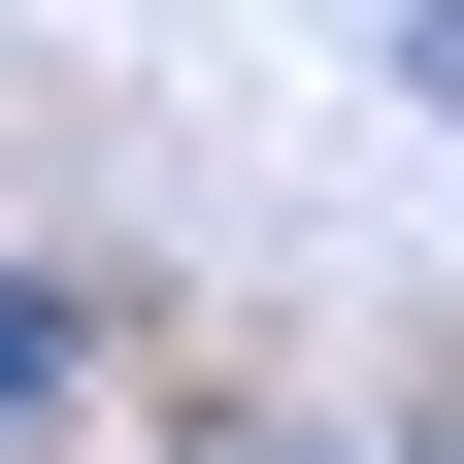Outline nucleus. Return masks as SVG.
Masks as SVG:
<instances>
[{"mask_svg":"<svg viewBox=\"0 0 464 464\" xmlns=\"http://www.w3.org/2000/svg\"><path fill=\"white\" fill-rule=\"evenodd\" d=\"M34 398H67V299H34V266H0V431H34Z\"/></svg>","mask_w":464,"mask_h":464,"instance_id":"nucleus-1","label":"nucleus"}]
</instances>
